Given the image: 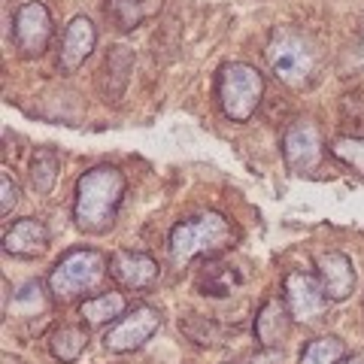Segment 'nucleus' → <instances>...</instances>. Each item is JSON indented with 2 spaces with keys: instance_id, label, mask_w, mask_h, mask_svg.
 <instances>
[{
  "instance_id": "f257e3e1",
  "label": "nucleus",
  "mask_w": 364,
  "mask_h": 364,
  "mask_svg": "<svg viewBox=\"0 0 364 364\" xmlns=\"http://www.w3.org/2000/svg\"><path fill=\"white\" fill-rule=\"evenodd\" d=\"M124 182L122 170L112 164H97L85 170L76 182V200H73V219L76 228L85 234H107L116 225L119 207L124 200Z\"/></svg>"
},
{
  "instance_id": "f03ea898",
  "label": "nucleus",
  "mask_w": 364,
  "mask_h": 364,
  "mask_svg": "<svg viewBox=\"0 0 364 364\" xmlns=\"http://www.w3.org/2000/svg\"><path fill=\"white\" fill-rule=\"evenodd\" d=\"M237 243V228L222 213H200L182 219L170 231V258L173 264H188L191 258H213Z\"/></svg>"
},
{
  "instance_id": "7ed1b4c3",
  "label": "nucleus",
  "mask_w": 364,
  "mask_h": 364,
  "mask_svg": "<svg viewBox=\"0 0 364 364\" xmlns=\"http://www.w3.org/2000/svg\"><path fill=\"white\" fill-rule=\"evenodd\" d=\"M264 58L270 64V73L289 88H306L316 79L318 70V52L316 43L306 33L294 28H277L267 40Z\"/></svg>"
},
{
  "instance_id": "20e7f679",
  "label": "nucleus",
  "mask_w": 364,
  "mask_h": 364,
  "mask_svg": "<svg viewBox=\"0 0 364 364\" xmlns=\"http://www.w3.org/2000/svg\"><path fill=\"white\" fill-rule=\"evenodd\" d=\"M107 258L97 249H73L49 273V294L55 301H73L85 291H95L107 277Z\"/></svg>"
},
{
  "instance_id": "39448f33",
  "label": "nucleus",
  "mask_w": 364,
  "mask_h": 364,
  "mask_svg": "<svg viewBox=\"0 0 364 364\" xmlns=\"http://www.w3.org/2000/svg\"><path fill=\"white\" fill-rule=\"evenodd\" d=\"M264 97V76L252 64L231 61L219 73V104L231 122H249Z\"/></svg>"
},
{
  "instance_id": "423d86ee",
  "label": "nucleus",
  "mask_w": 364,
  "mask_h": 364,
  "mask_svg": "<svg viewBox=\"0 0 364 364\" xmlns=\"http://www.w3.org/2000/svg\"><path fill=\"white\" fill-rule=\"evenodd\" d=\"M158 328H161V313L155 306H134L119 322H112V328L104 337V346L109 352H134L149 343Z\"/></svg>"
},
{
  "instance_id": "0eeeda50",
  "label": "nucleus",
  "mask_w": 364,
  "mask_h": 364,
  "mask_svg": "<svg viewBox=\"0 0 364 364\" xmlns=\"http://www.w3.org/2000/svg\"><path fill=\"white\" fill-rule=\"evenodd\" d=\"M282 291H286V306H289L294 322H316V318L328 310V304H331L322 289V282L304 270H291L286 277Z\"/></svg>"
},
{
  "instance_id": "6e6552de",
  "label": "nucleus",
  "mask_w": 364,
  "mask_h": 364,
  "mask_svg": "<svg viewBox=\"0 0 364 364\" xmlns=\"http://www.w3.org/2000/svg\"><path fill=\"white\" fill-rule=\"evenodd\" d=\"M282 158L291 173H306L322 158V134L310 119H294L282 134Z\"/></svg>"
},
{
  "instance_id": "1a4fd4ad",
  "label": "nucleus",
  "mask_w": 364,
  "mask_h": 364,
  "mask_svg": "<svg viewBox=\"0 0 364 364\" xmlns=\"http://www.w3.org/2000/svg\"><path fill=\"white\" fill-rule=\"evenodd\" d=\"M52 37V16L46 4L40 0H31L16 13V46L25 58H37L46 52Z\"/></svg>"
},
{
  "instance_id": "9d476101",
  "label": "nucleus",
  "mask_w": 364,
  "mask_h": 364,
  "mask_svg": "<svg viewBox=\"0 0 364 364\" xmlns=\"http://www.w3.org/2000/svg\"><path fill=\"white\" fill-rule=\"evenodd\" d=\"M109 277L119 282L122 289H152L158 277H161V267L158 261L146 252H131V249H119L109 258Z\"/></svg>"
},
{
  "instance_id": "9b49d317",
  "label": "nucleus",
  "mask_w": 364,
  "mask_h": 364,
  "mask_svg": "<svg viewBox=\"0 0 364 364\" xmlns=\"http://www.w3.org/2000/svg\"><path fill=\"white\" fill-rule=\"evenodd\" d=\"M318 270V282L328 294V301H346L352 291H355V267H352V258L343 252H325L316 261Z\"/></svg>"
},
{
  "instance_id": "f8f14e48",
  "label": "nucleus",
  "mask_w": 364,
  "mask_h": 364,
  "mask_svg": "<svg viewBox=\"0 0 364 364\" xmlns=\"http://www.w3.org/2000/svg\"><path fill=\"white\" fill-rule=\"evenodd\" d=\"M95 43H97V31H95V21L85 18V16H76L70 25L64 31V43H61V70L73 73L85 64V58L95 52Z\"/></svg>"
},
{
  "instance_id": "ddd939ff",
  "label": "nucleus",
  "mask_w": 364,
  "mask_h": 364,
  "mask_svg": "<svg viewBox=\"0 0 364 364\" xmlns=\"http://www.w3.org/2000/svg\"><path fill=\"white\" fill-rule=\"evenodd\" d=\"M291 313L286 301L279 298H270L261 304V310L255 313V340L261 349H279V343L289 337V328H291Z\"/></svg>"
},
{
  "instance_id": "4468645a",
  "label": "nucleus",
  "mask_w": 364,
  "mask_h": 364,
  "mask_svg": "<svg viewBox=\"0 0 364 364\" xmlns=\"http://www.w3.org/2000/svg\"><path fill=\"white\" fill-rule=\"evenodd\" d=\"M49 249V228L40 219H18L4 234V252L16 258H37Z\"/></svg>"
},
{
  "instance_id": "2eb2a0df",
  "label": "nucleus",
  "mask_w": 364,
  "mask_h": 364,
  "mask_svg": "<svg viewBox=\"0 0 364 364\" xmlns=\"http://www.w3.org/2000/svg\"><path fill=\"white\" fill-rule=\"evenodd\" d=\"M134 70V52L128 46H112L107 61H104V100H119L124 85H128V76Z\"/></svg>"
},
{
  "instance_id": "dca6fc26",
  "label": "nucleus",
  "mask_w": 364,
  "mask_h": 364,
  "mask_svg": "<svg viewBox=\"0 0 364 364\" xmlns=\"http://www.w3.org/2000/svg\"><path fill=\"white\" fill-rule=\"evenodd\" d=\"M240 282H243V277L237 273L234 264L207 261L200 270V277H198V289H200V294H210V298H225V294H231Z\"/></svg>"
},
{
  "instance_id": "f3484780",
  "label": "nucleus",
  "mask_w": 364,
  "mask_h": 364,
  "mask_svg": "<svg viewBox=\"0 0 364 364\" xmlns=\"http://www.w3.org/2000/svg\"><path fill=\"white\" fill-rule=\"evenodd\" d=\"M79 316H82V322L91 328L119 322L124 316V294L122 291H104V294H97V298H88L82 306H79Z\"/></svg>"
},
{
  "instance_id": "a211bd4d",
  "label": "nucleus",
  "mask_w": 364,
  "mask_h": 364,
  "mask_svg": "<svg viewBox=\"0 0 364 364\" xmlns=\"http://www.w3.org/2000/svg\"><path fill=\"white\" fill-rule=\"evenodd\" d=\"M49 349L61 364L79 361V355L88 349V328L85 325H61V328H55L52 337H49Z\"/></svg>"
},
{
  "instance_id": "6ab92c4d",
  "label": "nucleus",
  "mask_w": 364,
  "mask_h": 364,
  "mask_svg": "<svg viewBox=\"0 0 364 364\" xmlns=\"http://www.w3.org/2000/svg\"><path fill=\"white\" fill-rule=\"evenodd\" d=\"M58 152L52 149V146H40L37 152L31 158V186L37 188V195H49L55 179H58Z\"/></svg>"
},
{
  "instance_id": "aec40b11",
  "label": "nucleus",
  "mask_w": 364,
  "mask_h": 364,
  "mask_svg": "<svg viewBox=\"0 0 364 364\" xmlns=\"http://www.w3.org/2000/svg\"><path fill=\"white\" fill-rule=\"evenodd\" d=\"M343 358L346 343L340 337H316L301 352V364H340Z\"/></svg>"
},
{
  "instance_id": "412c9836",
  "label": "nucleus",
  "mask_w": 364,
  "mask_h": 364,
  "mask_svg": "<svg viewBox=\"0 0 364 364\" xmlns=\"http://www.w3.org/2000/svg\"><path fill=\"white\" fill-rule=\"evenodd\" d=\"M107 13L116 18L122 31H134L146 18V6L143 0H107Z\"/></svg>"
},
{
  "instance_id": "4be33fe9",
  "label": "nucleus",
  "mask_w": 364,
  "mask_h": 364,
  "mask_svg": "<svg viewBox=\"0 0 364 364\" xmlns=\"http://www.w3.org/2000/svg\"><path fill=\"white\" fill-rule=\"evenodd\" d=\"M331 155L346 167L364 173V136H337L331 143Z\"/></svg>"
},
{
  "instance_id": "5701e85b",
  "label": "nucleus",
  "mask_w": 364,
  "mask_h": 364,
  "mask_svg": "<svg viewBox=\"0 0 364 364\" xmlns=\"http://www.w3.org/2000/svg\"><path fill=\"white\" fill-rule=\"evenodd\" d=\"M13 310L21 313V316H37V313L46 310V294H43L40 282H28V286H21V291L16 294V301H13Z\"/></svg>"
},
{
  "instance_id": "b1692460",
  "label": "nucleus",
  "mask_w": 364,
  "mask_h": 364,
  "mask_svg": "<svg viewBox=\"0 0 364 364\" xmlns=\"http://www.w3.org/2000/svg\"><path fill=\"white\" fill-rule=\"evenodd\" d=\"M182 325V331H186L195 343L200 346H213V343H219V331H215V325L207 322V318H200V316H191L186 318V322H179Z\"/></svg>"
},
{
  "instance_id": "393cba45",
  "label": "nucleus",
  "mask_w": 364,
  "mask_h": 364,
  "mask_svg": "<svg viewBox=\"0 0 364 364\" xmlns=\"http://www.w3.org/2000/svg\"><path fill=\"white\" fill-rule=\"evenodd\" d=\"M16 203H18V186H16V179L9 176V170H4V173H0V213L9 215Z\"/></svg>"
},
{
  "instance_id": "a878e982",
  "label": "nucleus",
  "mask_w": 364,
  "mask_h": 364,
  "mask_svg": "<svg viewBox=\"0 0 364 364\" xmlns=\"http://www.w3.org/2000/svg\"><path fill=\"white\" fill-rule=\"evenodd\" d=\"M340 364H364V352H355V355H346Z\"/></svg>"
}]
</instances>
